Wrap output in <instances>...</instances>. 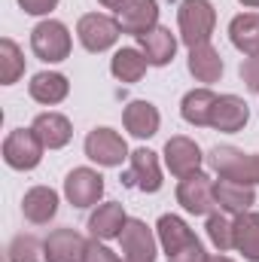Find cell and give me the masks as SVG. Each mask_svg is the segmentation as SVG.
Masks as SVG:
<instances>
[{"label": "cell", "instance_id": "cell-6", "mask_svg": "<svg viewBox=\"0 0 259 262\" xmlns=\"http://www.w3.org/2000/svg\"><path fill=\"white\" fill-rule=\"evenodd\" d=\"M85 156L104 168H116L128 159V146L122 134H116L113 128H95L85 137Z\"/></svg>", "mask_w": 259, "mask_h": 262}, {"label": "cell", "instance_id": "cell-25", "mask_svg": "<svg viewBox=\"0 0 259 262\" xmlns=\"http://www.w3.org/2000/svg\"><path fill=\"white\" fill-rule=\"evenodd\" d=\"M229 37H232L235 49H241L247 55H259V12H244V15L232 18Z\"/></svg>", "mask_w": 259, "mask_h": 262}, {"label": "cell", "instance_id": "cell-30", "mask_svg": "<svg viewBox=\"0 0 259 262\" xmlns=\"http://www.w3.org/2000/svg\"><path fill=\"white\" fill-rule=\"evenodd\" d=\"M207 238L213 241V247H217L220 253H226L229 247H235V244H232V223H229L223 213H210V216H207Z\"/></svg>", "mask_w": 259, "mask_h": 262}, {"label": "cell", "instance_id": "cell-36", "mask_svg": "<svg viewBox=\"0 0 259 262\" xmlns=\"http://www.w3.org/2000/svg\"><path fill=\"white\" fill-rule=\"evenodd\" d=\"M238 3H244V6H253V9H259V0H238Z\"/></svg>", "mask_w": 259, "mask_h": 262}, {"label": "cell", "instance_id": "cell-1", "mask_svg": "<svg viewBox=\"0 0 259 262\" xmlns=\"http://www.w3.org/2000/svg\"><path fill=\"white\" fill-rule=\"evenodd\" d=\"M210 168L223 180L259 186V156H253V152H241L235 146H213L210 149Z\"/></svg>", "mask_w": 259, "mask_h": 262}, {"label": "cell", "instance_id": "cell-21", "mask_svg": "<svg viewBox=\"0 0 259 262\" xmlns=\"http://www.w3.org/2000/svg\"><path fill=\"white\" fill-rule=\"evenodd\" d=\"M213 198H217V207H223L226 213H247L250 204L256 201L253 195V186H244V183H235V180H220L213 186Z\"/></svg>", "mask_w": 259, "mask_h": 262}, {"label": "cell", "instance_id": "cell-9", "mask_svg": "<svg viewBox=\"0 0 259 262\" xmlns=\"http://www.w3.org/2000/svg\"><path fill=\"white\" fill-rule=\"evenodd\" d=\"M116 21L122 28V34H134V37H143L146 31L159 28V3L156 0H125L119 9H116Z\"/></svg>", "mask_w": 259, "mask_h": 262}, {"label": "cell", "instance_id": "cell-28", "mask_svg": "<svg viewBox=\"0 0 259 262\" xmlns=\"http://www.w3.org/2000/svg\"><path fill=\"white\" fill-rule=\"evenodd\" d=\"M21 73H25V55L18 52V46L9 37H3L0 40V82L12 85Z\"/></svg>", "mask_w": 259, "mask_h": 262}, {"label": "cell", "instance_id": "cell-13", "mask_svg": "<svg viewBox=\"0 0 259 262\" xmlns=\"http://www.w3.org/2000/svg\"><path fill=\"white\" fill-rule=\"evenodd\" d=\"M165 165H168V171L177 174V177L195 174L198 165H201V149H198V143L189 140V137H171V140L165 143Z\"/></svg>", "mask_w": 259, "mask_h": 262}, {"label": "cell", "instance_id": "cell-24", "mask_svg": "<svg viewBox=\"0 0 259 262\" xmlns=\"http://www.w3.org/2000/svg\"><path fill=\"white\" fill-rule=\"evenodd\" d=\"M189 73L198 82H217L223 76V58L210 43H201L189 49Z\"/></svg>", "mask_w": 259, "mask_h": 262}, {"label": "cell", "instance_id": "cell-26", "mask_svg": "<svg viewBox=\"0 0 259 262\" xmlns=\"http://www.w3.org/2000/svg\"><path fill=\"white\" fill-rule=\"evenodd\" d=\"M213 104H217V95H213L210 89H192V92L183 98L180 113H183V119H186L189 125L201 128V125H210V110H213Z\"/></svg>", "mask_w": 259, "mask_h": 262}, {"label": "cell", "instance_id": "cell-22", "mask_svg": "<svg viewBox=\"0 0 259 262\" xmlns=\"http://www.w3.org/2000/svg\"><path fill=\"white\" fill-rule=\"evenodd\" d=\"M156 232H159V244L165 247V253H168V256H174L177 250H183L186 244H192V241H195L192 229H189L180 216H174V213L159 216Z\"/></svg>", "mask_w": 259, "mask_h": 262}, {"label": "cell", "instance_id": "cell-7", "mask_svg": "<svg viewBox=\"0 0 259 262\" xmlns=\"http://www.w3.org/2000/svg\"><path fill=\"white\" fill-rule=\"evenodd\" d=\"M177 201H180L189 213H195V216H201V213H213L217 198H213V183H210V177L201 174V171H195V174H189V177H183L180 186H177Z\"/></svg>", "mask_w": 259, "mask_h": 262}, {"label": "cell", "instance_id": "cell-27", "mask_svg": "<svg viewBox=\"0 0 259 262\" xmlns=\"http://www.w3.org/2000/svg\"><path fill=\"white\" fill-rule=\"evenodd\" d=\"M146 55L140 49H119L110 61V70L119 82H137L143 73H146Z\"/></svg>", "mask_w": 259, "mask_h": 262}, {"label": "cell", "instance_id": "cell-29", "mask_svg": "<svg viewBox=\"0 0 259 262\" xmlns=\"http://www.w3.org/2000/svg\"><path fill=\"white\" fill-rule=\"evenodd\" d=\"M9 262H49L46 244H40L34 235H18L9 244Z\"/></svg>", "mask_w": 259, "mask_h": 262}, {"label": "cell", "instance_id": "cell-35", "mask_svg": "<svg viewBox=\"0 0 259 262\" xmlns=\"http://www.w3.org/2000/svg\"><path fill=\"white\" fill-rule=\"evenodd\" d=\"M101 3H104V6H107V9H119V6H122V3H125V0H101Z\"/></svg>", "mask_w": 259, "mask_h": 262}, {"label": "cell", "instance_id": "cell-10", "mask_svg": "<svg viewBox=\"0 0 259 262\" xmlns=\"http://www.w3.org/2000/svg\"><path fill=\"white\" fill-rule=\"evenodd\" d=\"M131 171L122 177L125 186H137L140 192H159L162 189V171H159V159L149 149H134L128 156Z\"/></svg>", "mask_w": 259, "mask_h": 262}, {"label": "cell", "instance_id": "cell-11", "mask_svg": "<svg viewBox=\"0 0 259 262\" xmlns=\"http://www.w3.org/2000/svg\"><path fill=\"white\" fill-rule=\"evenodd\" d=\"M119 241H122V253H125L122 262H156V238L146 223L128 220Z\"/></svg>", "mask_w": 259, "mask_h": 262}, {"label": "cell", "instance_id": "cell-12", "mask_svg": "<svg viewBox=\"0 0 259 262\" xmlns=\"http://www.w3.org/2000/svg\"><path fill=\"white\" fill-rule=\"evenodd\" d=\"M46 259L49 262H82L89 241L76 229H55L46 241Z\"/></svg>", "mask_w": 259, "mask_h": 262}, {"label": "cell", "instance_id": "cell-31", "mask_svg": "<svg viewBox=\"0 0 259 262\" xmlns=\"http://www.w3.org/2000/svg\"><path fill=\"white\" fill-rule=\"evenodd\" d=\"M168 262H207V253H204L201 241L195 238L192 244H186L183 250H177L174 256H168Z\"/></svg>", "mask_w": 259, "mask_h": 262}, {"label": "cell", "instance_id": "cell-8", "mask_svg": "<svg viewBox=\"0 0 259 262\" xmlns=\"http://www.w3.org/2000/svg\"><path fill=\"white\" fill-rule=\"evenodd\" d=\"M64 195L73 207H92L104 195V177L92 168H73L64 180Z\"/></svg>", "mask_w": 259, "mask_h": 262}, {"label": "cell", "instance_id": "cell-18", "mask_svg": "<svg viewBox=\"0 0 259 262\" xmlns=\"http://www.w3.org/2000/svg\"><path fill=\"white\" fill-rule=\"evenodd\" d=\"M232 244L244 253L247 262H259V213H238L232 223Z\"/></svg>", "mask_w": 259, "mask_h": 262}, {"label": "cell", "instance_id": "cell-17", "mask_svg": "<svg viewBox=\"0 0 259 262\" xmlns=\"http://www.w3.org/2000/svg\"><path fill=\"white\" fill-rule=\"evenodd\" d=\"M21 210L34 226H43L58 213V192L49 189V186H34L21 198Z\"/></svg>", "mask_w": 259, "mask_h": 262}, {"label": "cell", "instance_id": "cell-16", "mask_svg": "<svg viewBox=\"0 0 259 262\" xmlns=\"http://www.w3.org/2000/svg\"><path fill=\"white\" fill-rule=\"evenodd\" d=\"M137 43H140V52L146 55V61L153 67H165L177 52V40L168 28H153L143 37H137Z\"/></svg>", "mask_w": 259, "mask_h": 262}, {"label": "cell", "instance_id": "cell-32", "mask_svg": "<svg viewBox=\"0 0 259 262\" xmlns=\"http://www.w3.org/2000/svg\"><path fill=\"white\" fill-rule=\"evenodd\" d=\"M82 262H119V259H116V253H113L110 247L98 244V238H95V241H89V247H85V256H82Z\"/></svg>", "mask_w": 259, "mask_h": 262}, {"label": "cell", "instance_id": "cell-3", "mask_svg": "<svg viewBox=\"0 0 259 262\" xmlns=\"http://www.w3.org/2000/svg\"><path fill=\"white\" fill-rule=\"evenodd\" d=\"M43 140L34 134V128H15L3 140V162L15 171H31L43 159Z\"/></svg>", "mask_w": 259, "mask_h": 262}, {"label": "cell", "instance_id": "cell-20", "mask_svg": "<svg viewBox=\"0 0 259 262\" xmlns=\"http://www.w3.org/2000/svg\"><path fill=\"white\" fill-rule=\"evenodd\" d=\"M28 92H31V98H34L37 104H46V107H52V104H61V101L67 98V92H70V82H67V76H61V73L43 70V73H37V76L31 79Z\"/></svg>", "mask_w": 259, "mask_h": 262}, {"label": "cell", "instance_id": "cell-19", "mask_svg": "<svg viewBox=\"0 0 259 262\" xmlns=\"http://www.w3.org/2000/svg\"><path fill=\"white\" fill-rule=\"evenodd\" d=\"M31 128L43 140L46 149H61V146L70 143V137H73V128H70L67 116H61V113H40Z\"/></svg>", "mask_w": 259, "mask_h": 262}, {"label": "cell", "instance_id": "cell-2", "mask_svg": "<svg viewBox=\"0 0 259 262\" xmlns=\"http://www.w3.org/2000/svg\"><path fill=\"white\" fill-rule=\"evenodd\" d=\"M177 21H180L183 43L189 49H195V46H201V43L210 40L213 25H217V12H213V6L207 0H180Z\"/></svg>", "mask_w": 259, "mask_h": 262}, {"label": "cell", "instance_id": "cell-5", "mask_svg": "<svg viewBox=\"0 0 259 262\" xmlns=\"http://www.w3.org/2000/svg\"><path fill=\"white\" fill-rule=\"evenodd\" d=\"M119 34H122L119 21L110 15H101V12H89L76 25V37L89 52H107L119 40Z\"/></svg>", "mask_w": 259, "mask_h": 262}, {"label": "cell", "instance_id": "cell-23", "mask_svg": "<svg viewBox=\"0 0 259 262\" xmlns=\"http://www.w3.org/2000/svg\"><path fill=\"white\" fill-rule=\"evenodd\" d=\"M122 119H125V128L134 137H153L159 131V122H162L159 110L149 101H131L128 107H125V116Z\"/></svg>", "mask_w": 259, "mask_h": 262}, {"label": "cell", "instance_id": "cell-4", "mask_svg": "<svg viewBox=\"0 0 259 262\" xmlns=\"http://www.w3.org/2000/svg\"><path fill=\"white\" fill-rule=\"evenodd\" d=\"M31 49L40 61L46 64H55V61H64L70 55V34L61 21L49 18V21H40L34 31H31Z\"/></svg>", "mask_w": 259, "mask_h": 262}, {"label": "cell", "instance_id": "cell-34", "mask_svg": "<svg viewBox=\"0 0 259 262\" xmlns=\"http://www.w3.org/2000/svg\"><path fill=\"white\" fill-rule=\"evenodd\" d=\"M18 3H21V9L31 12V15H46V12H52V9L58 6V0H18Z\"/></svg>", "mask_w": 259, "mask_h": 262}, {"label": "cell", "instance_id": "cell-15", "mask_svg": "<svg viewBox=\"0 0 259 262\" xmlns=\"http://www.w3.org/2000/svg\"><path fill=\"white\" fill-rule=\"evenodd\" d=\"M125 223H128V216H125V210H122L119 201H107V204H101V207L89 216V229H92V235L101 238V241L119 238L122 229H125Z\"/></svg>", "mask_w": 259, "mask_h": 262}, {"label": "cell", "instance_id": "cell-14", "mask_svg": "<svg viewBox=\"0 0 259 262\" xmlns=\"http://www.w3.org/2000/svg\"><path fill=\"white\" fill-rule=\"evenodd\" d=\"M250 119V110L247 104L238 98V95H220L213 110H210V128L217 131H241Z\"/></svg>", "mask_w": 259, "mask_h": 262}, {"label": "cell", "instance_id": "cell-33", "mask_svg": "<svg viewBox=\"0 0 259 262\" xmlns=\"http://www.w3.org/2000/svg\"><path fill=\"white\" fill-rule=\"evenodd\" d=\"M241 79L250 92H259V55H250L244 64H241Z\"/></svg>", "mask_w": 259, "mask_h": 262}]
</instances>
